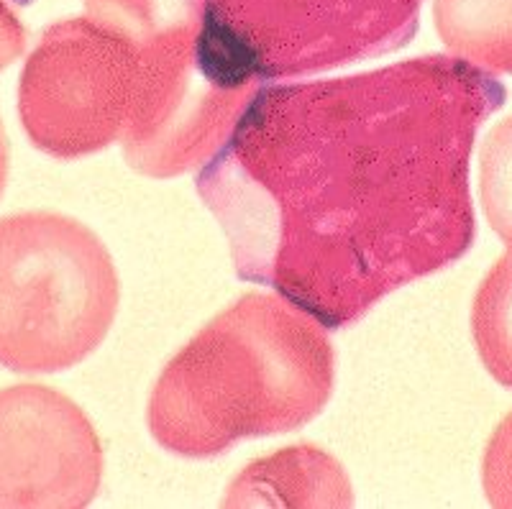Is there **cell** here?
Instances as JSON below:
<instances>
[{"instance_id":"obj_8","label":"cell","mask_w":512,"mask_h":509,"mask_svg":"<svg viewBox=\"0 0 512 509\" xmlns=\"http://www.w3.org/2000/svg\"><path fill=\"white\" fill-rule=\"evenodd\" d=\"M351 481L341 463L313 446H292L249 463L228 486V507H349Z\"/></svg>"},{"instance_id":"obj_2","label":"cell","mask_w":512,"mask_h":509,"mask_svg":"<svg viewBox=\"0 0 512 509\" xmlns=\"http://www.w3.org/2000/svg\"><path fill=\"white\" fill-rule=\"evenodd\" d=\"M333 379L323 325L282 295L249 292L169 359L146 423L164 451L213 458L303 428L331 400Z\"/></svg>"},{"instance_id":"obj_5","label":"cell","mask_w":512,"mask_h":509,"mask_svg":"<svg viewBox=\"0 0 512 509\" xmlns=\"http://www.w3.org/2000/svg\"><path fill=\"white\" fill-rule=\"evenodd\" d=\"M139 47L93 18L49 26L18 80V118L39 151L88 157L123 139L144 82Z\"/></svg>"},{"instance_id":"obj_9","label":"cell","mask_w":512,"mask_h":509,"mask_svg":"<svg viewBox=\"0 0 512 509\" xmlns=\"http://www.w3.org/2000/svg\"><path fill=\"white\" fill-rule=\"evenodd\" d=\"M433 18L454 57L512 75V0H436Z\"/></svg>"},{"instance_id":"obj_16","label":"cell","mask_w":512,"mask_h":509,"mask_svg":"<svg viewBox=\"0 0 512 509\" xmlns=\"http://www.w3.org/2000/svg\"><path fill=\"white\" fill-rule=\"evenodd\" d=\"M16 3H29V0H16Z\"/></svg>"},{"instance_id":"obj_15","label":"cell","mask_w":512,"mask_h":509,"mask_svg":"<svg viewBox=\"0 0 512 509\" xmlns=\"http://www.w3.org/2000/svg\"><path fill=\"white\" fill-rule=\"evenodd\" d=\"M8 164H11V154H8L6 128H3V121H0V197H3L8 182Z\"/></svg>"},{"instance_id":"obj_14","label":"cell","mask_w":512,"mask_h":509,"mask_svg":"<svg viewBox=\"0 0 512 509\" xmlns=\"http://www.w3.org/2000/svg\"><path fill=\"white\" fill-rule=\"evenodd\" d=\"M26 47V31L16 13L6 6V0H0V72L8 64L16 62Z\"/></svg>"},{"instance_id":"obj_6","label":"cell","mask_w":512,"mask_h":509,"mask_svg":"<svg viewBox=\"0 0 512 509\" xmlns=\"http://www.w3.org/2000/svg\"><path fill=\"white\" fill-rule=\"evenodd\" d=\"M144 59L139 100L121 139L128 167L154 180L205 167L262 85H228L205 72L198 39L149 49Z\"/></svg>"},{"instance_id":"obj_1","label":"cell","mask_w":512,"mask_h":509,"mask_svg":"<svg viewBox=\"0 0 512 509\" xmlns=\"http://www.w3.org/2000/svg\"><path fill=\"white\" fill-rule=\"evenodd\" d=\"M505 98L446 54L262 85L195 182L236 277L346 328L451 267L477 236L474 141Z\"/></svg>"},{"instance_id":"obj_7","label":"cell","mask_w":512,"mask_h":509,"mask_svg":"<svg viewBox=\"0 0 512 509\" xmlns=\"http://www.w3.org/2000/svg\"><path fill=\"white\" fill-rule=\"evenodd\" d=\"M100 479V438L70 397L44 384L0 389V509L88 507Z\"/></svg>"},{"instance_id":"obj_10","label":"cell","mask_w":512,"mask_h":509,"mask_svg":"<svg viewBox=\"0 0 512 509\" xmlns=\"http://www.w3.org/2000/svg\"><path fill=\"white\" fill-rule=\"evenodd\" d=\"M88 18L141 52L198 39L203 0H85Z\"/></svg>"},{"instance_id":"obj_13","label":"cell","mask_w":512,"mask_h":509,"mask_svg":"<svg viewBox=\"0 0 512 509\" xmlns=\"http://www.w3.org/2000/svg\"><path fill=\"white\" fill-rule=\"evenodd\" d=\"M482 484L492 507L512 509V412L489 438L482 461Z\"/></svg>"},{"instance_id":"obj_3","label":"cell","mask_w":512,"mask_h":509,"mask_svg":"<svg viewBox=\"0 0 512 509\" xmlns=\"http://www.w3.org/2000/svg\"><path fill=\"white\" fill-rule=\"evenodd\" d=\"M121 284L105 243L49 210L0 218V366L59 374L82 364L116 323Z\"/></svg>"},{"instance_id":"obj_11","label":"cell","mask_w":512,"mask_h":509,"mask_svg":"<svg viewBox=\"0 0 512 509\" xmlns=\"http://www.w3.org/2000/svg\"><path fill=\"white\" fill-rule=\"evenodd\" d=\"M472 336L484 369L512 389V249L495 261L472 305Z\"/></svg>"},{"instance_id":"obj_4","label":"cell","mask_w":512,"mask_h":509,"mask_svg":"<svg viewBox=\"0 0 512 509\" xmlns=\"http://www.w3.org/2000/svg\"><path fill=\"white\" fill-rule=\"evenodd\" d=\"M423 0H203L198 59L228 85L305 77L397 52Z\"/></svg>"},{"instance_id":"obj_12","label":"cell","mask_w":512,"mask_h":509,"mask_svg":"<svg viewBox=\"0 0 512 509\" xmlns=\"http://www.w3.org/2000/svg\"><path fill=\"white\" fill-rule=\"evenodd\" d=\"M479 195L492 231L512 249V116L497 123L484 139Z\"/></svg>"}]
</instances>
